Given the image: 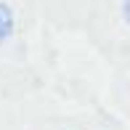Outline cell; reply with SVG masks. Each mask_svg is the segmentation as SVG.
Segmentation results:
<instances>
[{"label":"cell","mask_w":130,"mask_h":130,"mask_svg":"<svg viewBox=\"0 0 130 130\" xmlns=\"http://www.w3.org/2000/svg\"><path fill=\"white\" fill-rule=\"evenodd\" d=\"M13 32V11L8 8V3H0V43L11 37Z\"/></svg>","instance_id":"cell-1"},{"label":"cell","mask_w":130,"mask_h":130,"mask_svg":"<svg viewBox=\"0 0 130 130\" xmlns=\"http://www.w3.org/2000/svg\"><path fill=\"white\" fill-rule=\"evenodd\" d=\"M122 11H125V19L130 21V0H125V3H122Z\"/></svg>","instance_id":"cell-2"}]
</instances>
